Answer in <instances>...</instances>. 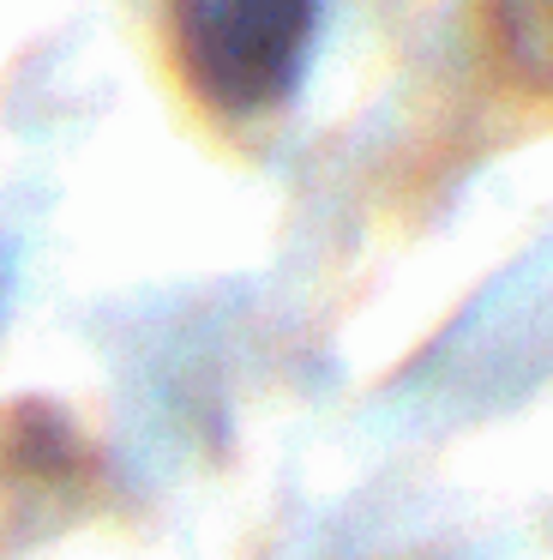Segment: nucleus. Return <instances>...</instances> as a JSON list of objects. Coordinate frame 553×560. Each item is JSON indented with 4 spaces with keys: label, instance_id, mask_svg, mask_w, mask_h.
<instances>
[{
    "label": "nucleus",
    "instance_id": "1",
    "mask_svg": "<svg viewBox=\"0 0 553 560\" xmlns=\"http://www.w3.org/2000/svg\"><path fill=\"white\" fill-rule=\"evenodd\" d=\"M325 0H175V67L204 109L247 121L301 85Z\"/></svg>",
    "mask_w": 553,
    "mask_h": 560
},
{
    "label": "nucleus",
    "instance_id": "2",
    "mask_svg": "<svg viewBox=\"0 0 553 560\" xmlns=\"http://www.w3.org/2000/svg\"><path fill=\"white\" fill-rule=\"evenodd\" d=\"M493 43L517 85L553 97V0H493Z\"/></svg>",
    "mask_w": 553,
    "mask_h": 560
}]
</instances>
